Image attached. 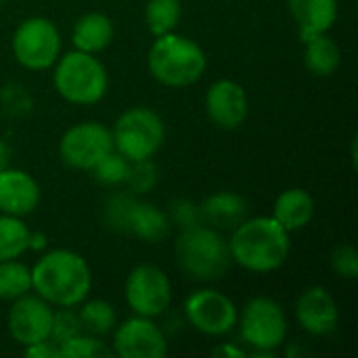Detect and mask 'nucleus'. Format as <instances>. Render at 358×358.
Here are the masks:
<instances>
[{
	"mask_svg": "<svg viewBox=\"0 0 358 358\" xmlns=\"http://www.w3.org/2000/svg\"><path fill=\"white\" fill-rule=\"evenodd\" d=\"M90 289L92 273L78 252L52 250L31 266V292L55 308L80 306Z\"/></svg>",
	"mask_w": 358,
	"mask_h": 358,
	"instance_id": "f257e3e1",
	"label": "nucleus"
},
{
	"mask_svg": "<svg viewBox=\"0 0 358 358\" xmlns=\"http://www.w3.org/2000/svg\"><path fill=\"white\" fill-rule=\"evenodd\" d=\"M229 250L233 264L250 273L266 275L287 262L292 241L289 233L273 216H258L245 218L231 231Z\"/></svg>",
	"mask_w": 358,
	"mask_h": 358,
	"instance_id": "f03ea898",
	"label": "nucleus"
},
{
	"mask_svg": "<svg viewBox=\"0 0 358 358\" xmlns=\"http://www.w3.org/2000/svg\"><path fill=\"white\" fill-rule=\"evenodd\" d=\"M174 256L180 273L199 283L220 281L233 266L229 239L208 224L180 231L174 243Z\"/></svg>",
	"mask_w": 358,
	"mask_h": 358,
	"instance_id": "7ed1b4c3",
	"label": "nucleus"
},
{
	"mask_svg": "<svg viewBox=\"0 0 358 358\" xmlns=\"http://www.w3.org/2000/svg\"><path fill=\"white\" fill-rule=\"evenodd\" d=\"M151 78L168 88H187L199 82L208 69L203 48L176 31L157 36L147 55Z\"/></svg>",
	"mask_w": 358,
	"mask_h": 358,
	"instance_id": "20e7f679",
	"label": "nucleus"
},
{
	"mask_svg": "<svg viewBox=\"0 0 358 358\" xmlns=\"http://www.w3.org/2000/svg\"><path fill=\"white\" fill-rule=\"evenodd\" d=\"M55 90L71 105H94L103 101L109 88L105 65L90 52L71 50L52 65Z\"/></svg>",
	"mask_w": 358,
	"mask_h": 358,
	"instance_id": "39448f33",
	"label": "nucleus"
},
{
	"mask_svg": "<svg viewBox=\"0 0 358 358\" xmlns=\"http://www.w3.org/2000/svg\"><path fill=\"white\" fill-rule=\"evenodd\" d=\"M113 147L128 162L153 159L166 141L164 120L149 107L126 109L111 128Z\"/></svg>",
	"mask_w": 358,
	"mask_h": 358,
	"instance_id": "423d86ee",
	"label": "nucleus"
},
{
	"mask_svg": "<svg viewBox=\"0 0 358 358\" xmlns=\"http://www.w3.org/2000/svg\"><path fill=\"white\" fill-rule=\"evenodd\" d=\"M241 340L254 348V355H273L279 346H283L289 323L283 306L266 296L252 298L239 319H237Z\"/></svg>",
	"mask_w": 358,
	"mask_h": 358,
	"instance_id": "0eeeda50",
	"label": "nucleus"
},
{
	"mask_svg": "<svg viewBox=\"0 0 358 358\" xmlns=\"http://www.w3.org/2000/svg\"><path fill=\"white\" fill-rule=\"evenodd\" d=\"M15 61L29 71L50 69L61 57V34L46 17H27L13 31Z\"/></svg>",
	"mask_w": 358,
	"mask_h": 358,
	"instance_id": "6e6552de",
	"label": "nucleus"
},
{
	"mask_svg": "<svg viewBox=\"0 0 358 358\" xmlns=\"http://www.w3.org/2000/svg\"><path fill=\"white\" fill-rule=\"evenodd\" d=\"M124 298L132 315L155 319L170 308L172 283L164 268L155 264L134 266L124 281Z\"/></svg>",
	"mask_w": 358,
	"mask_h": 358,
	"instance_id": "1a4fd4ad",
	"label": "nucleus"
},
{
	"mask_svg": "<svg viewBox=\"0 0 358 358\" xmlns=\"http://www.w3.org/2000/svg\"><path fill=\"white\" fill-rule=\"evenodd\" d=\"M111 151H115L111 128L94 120L73 124L59 141L61 162L73 170L92 172V168Z\"/></svg>",
	"mask_w": 358,
	"mask_h": 358,
	"instance_id": "9d476101",
	"label": "nucleus"
},
{
	"mask_svg": "<svg viewBox=\"0 0 358 358\" xmlns=\"http://www.w3.org/2000/svg\"><path fill=\"white\" fill-rule=\"evenodd\" d=\"M185 317L203 336L220 338L237 327L239 310L235 302L218 289H197L185 300Z\"/></svg>",
	"mask_w": 358,
	"mask_h": 358,
	"instance_id": "9b49d317",
	"label": "nucleus"
},
{
	"mask_svg": "<svg viewBox=\"0 0 358 358\" xmlns=\"http://www.w3.org/2000/svg\"><path fill=\"white\" fill-rule=\"evenodd\" d=\"M111 342L113 357L117 358H164L168 355V340L159 325L147 317H130L117 323Z\"/></svg>",
	"mask_w": 358,
	"mask_h": 358,
	"instance_id": "f8f14e48",
	"label": "nucleus"
},
{
	"mask_svg": "<svg viewBox=\"0 0 358 358\" xmlns=\"http://www.w3.org/2000/svg\"><path fill=\"white\" fill-rule=\"evenodd\" d=\"M55 306L42 300L38 294H25L13 300V306L6 317V327L10 338L19 346H31L44 340H50Z\"/></svg>",
	"mask_w": 358,
	"mask_h": 358,
	"instance_id": "ddd939ff",
	"label": "nucleus"
},
{
	"mask_svg": "<svg viewBox=\"0 0 358 358\" xmlns=\"http://www.w3.org/2000/svg\"><path fill=\"white\" fill-rule=\"evenodd\" d=\"M250 103L245 88L235 80H216L206 92V113L220 130H237L248 120Z\"/></svg>",
	"mask_w": 358,
	"mask_h": 358,
	"instance_id": "4468645a",
	"label": "nucleus"
},
{
	"mask_svg": "<svg viewBox=\"0 0 358 358\" xmlns=\"http://www.w3.org/2000/svg\"><path fill=\"white\" fill-rule=\"evenodd\" d=\"M296 319L300 327L317 338L329 336L338 329L340 310L334 296L323 285L306 287L296 300Z\"/></svg>",
	"mask_w": 358,
	"mask_h": 358,
	"instance_id": "2eb2a0df",
	"label": "nucleus"
},
{
	"mask_svg": "<svg viewBox=\"0 0 358 358\" xmlns=\"http://www.w3.org/2000/svg\"><path fill=\"white\" fill-rule=\"evenodd\" d=\"M40 206V185L36 178L17 168L0 172V214L25 218Z\"/></svg>",
	"mask_w": 358,
	"mask_h": 358,
	"instance_id": "dca6fc26",
	"label": "nucleus"
},
{
	"mask_svg": "<svg viewBox=\"0 0 358 358\" xmlns=\"http://www.w3.org/2000/svg\"><path fill=\"white\" fill-rule=\"evenodd\" d=\"M199 208H201L203 224L220 233H231L233 229H237L248 218V212H250L245 197L233 191L212 193L199 203Z\"/></svg>",
	"mask_w": 358,
	"mask_h": 358,
	"instance_id": "f3484780",
	"label": "nucleus"
},
{
	"mask_svg": "<svg viewBox=\"0 0 358 358\" xmlns=\"http://www.w3.org/2000/svg\"><path fill=\"white\" fill-rule=\"evenodd\" d=\"M287 8L302 42L317 34H327L338 19V0H287Z\"/></svg>",
	"mask_w": 358,
	"mask_h": 358,
	"instance_id": "a211bd4d",
	"label": "nucleus"
},
{
	"mask_svg": "<svg viewBox=\"0 0 358 358\" xmlns=\"http://www.w3.org/2000/svg\"><path fill=\"white\" fill-rule=\"evenodd\" d=\"M126 233L134 235L145 243H162L172 233V222L168 212H164L155 203L134 199L128 214Z\"/></svg>",
	"mask_w": 358,
	"mask_h": 358,
	"instance_id": "6ab92c4d",
	"label": "nucleus"
},
{
	"mask_svg": "<svg viewBox=\"0 0 358 358\" xmlns=\"http://www.w3.org/2000/svg\"><path fill=\"white\" fill-rule=\"evenodd\" d=\"M289 235L296 231L306 229L313 222L315 216V199L308 191L294 187L285 189L279 193V197L273 203V214H271Z\"/></svg>",
	"mask_w": 358,
	"mask_h": 358,
	"instance_id": "aec40b11",
	"label": "nucleus"
},
{
	"mask_svg": "<svg viewBox=\"0 0 358 358\" xmlns=\"http://www.w3.org/2000/svg\"><path fill=\"white\" fill-rule=\"evenodd\" d=\"M115 29L113 21L103 13H86L82 15L71 29V42L76 50L99 55L113 42Z\"/></svg>",
	"mask_w": 358,
	"mask_h": 358,
	"instance_id": "412c9836",
	"label": "nucleus"
},
{
	"mask_svg": "<svg viewBox=\"0 0 358 358\" xmlns=\"http://www.w3.org/2000/svg\"><path fill=\"white\" fill-rule=\"evenodd\" d=\"M304 44V65L317 78H329L342 63V50L329 34H317Z\"/></svg>",
	"mask_w": 358,
	"mask_h": 358,
	"instance_id": "4be33fe9",
	"label": "nucleus"
},
{
	"mask_svg": "<svg viewBox=\"0 0 358 358\" xmlns=\"http://www.w3.org/2000/svg\"><path fill=\"white\" fill-rule=\"evenodd\" d=\"M78 319H80L82 331L90 334V336H96V338H103V336L111 334L115 329V325H117L115 308L105 300H88L86 298L80 304Z\"/></svg>",
	"mask_w": 358,
	"mask_h": 358,
	"instance_id": "5701e85b",
	"label": "nucleus"
},
{
	"mask_svg": "<svg viewBox=\"0 0 358 358\" xmlns=\"http://www.w3.org/2000/svg\"><path fill=\"white\" fill-rule=\"evenodd\" d=\"M29 250V227L19 216L0 214V262L17 260Z\"/></svg>",
	"mask_w": 358,
	"mask_h": 358,
	"instance_id": "b1692460",
	"label": "nucleus"
},
{
	"mask_svg": "<svg viewBox=\"0 0 358 358\" xmlns=\"http://www.w3.org/2000/svg\"><path fill=\"white\" fill-rule=\"evenodd\" d=\"M182 17L180 0H149L145 4V23L151 36H164L176 31Z\"/></svg>",
	"mask_w": 358,
	"mask_h": 358,
	"instance_id": "393cba45",
	"label": "nucleus"
},
{
	"mask_svg": "<svg viewBox=\"0 0 358 358\" xmlns=\"http://www.w3.org/2000/svg\"><path fill=\"white\" fill-rule=\"evenodd\" d=\"M31 292V268L17 260L0 262V300L13 302Z\"/></svg>",
	"mask_w": 358,
	"mask_h": 358,
	"instance_id": "a878e982",
	"label": "nucleus"
},
{
	"mask_svg": "<svg viewBox=\"0 0 358 358\" xmlns=\"http://www.w3.org/2000/svg\"><path fill=\"white\" fill-rule=\"evenodd\" d=\"M59 357L61 358H111L113 350L96 336L90 334H78L63 344H59Z\"/></svg>",
	"mask_w": 358,
	"mask_h": 358,
	"instance_id": "bb28decb",
	"label": "nucleus"
},
{
	"mask_svg": "<svg viewBox=\"0 0 358 358\" xmlns=\"http://www.w3.org/2000/svg\"><path fill=\"white\" fill-rule=\"evenodd\" d=\"M94 178L101 182V185H107V187H117L122 182L128 180V172H130V162L117 153V151H111L107 157H103L94 168Z\"/></svg>",
	"mask_w": 358,
	"mask_h": 358,
	"instance_id": "cd10ccee",
	"label": "nucleus"
},
{
	"mask_svg": "<svg viewBox=\"0 0 358 358\" xmlns=\"http://www.w3.org/2000/svg\"><path fill=\"white\" fill-rule=\"evenodd\" d=\"M134 203V197L130 193H113L105 203V224L117 233H126V222L130 208Z\"/></svg>",
	"mask_w": 358,
	"mask_h": 358,
	"instance_id": "c85d7f7f",
	"label": "nucleus"
},
{
	"mask_svg": "<svg viewBox=\"0 0 358 358\" xmlns=\"http://www.w3.org/2000/svg\"><path fill=\"white\" fill-rule=\"evenodd\" d=\"M168 216H170L172 227H178L180 231L197 227V224H203L201 208H199V203H195L191 199H176V201H172L170 210H168Z\"/></svg>",
	"mask_w": 358,
	"mask_h": 358,
	"instance_id": "c756f323",
	"label": "nucleus"
},
{
	"mask_svg": "<svg viewBox=\"0 0 358 358\" xmlns=\"http://www.w3.org/2000/svg\"><path fill=\"white\" fill-rule=\"evenodd\" d=\"M82 334V325L78 319V313L73 308H57L52 317V329H50V340L59 346L65 340Z\"/></svg>",
	"mask_w": 358,
	"mask_h": 358,
	"instance_id": "7c9ffc66",
	"label": "nucleus"
},
{
	"mask_svg": "<svg viewBox=\"0 0 358 358\" xmlns=\"http://www.w3.org/2000/svg\"><path fill=\"white\" fill-rule=\"evenodd\" d=\"M331 268L338 277L355 281L358 277V252L352 245L340 243L334 248L331 256H329Z\"/></svg>",
	"mask_w": 358,
	"mask_h": 358,
	"instance_id": "2f4dec72",
	"label": "nucleus"
},
{
	"mask_svg": "<svg viewBox=\"0 0 358 358\" xmlns=\"http://www.w3.org/2000/svg\"><path fill=\"white\" fill-rule=\"evenodd\" d=\"M128 187L132 193H149L155 182H157V170L151 159L143 162H130V172H128Z\"/></svg>",
	"mask_w": 358,
	"mask_h": 358,
	"instance_id": "473e14b6",
	"label": "nucleus"
},
{
	"mask_svg": "<svg viewBox=\"0 0 358 358\" xmlns=\"http://www.w3.org/2000/svg\"><path fill=\"white\" fill-rule=\"evenodd\" d=\"M23 352L29 358H61L59 357V346L52 340H44V342L25 346Z\"/></svg>",
	"mask_w": 358,
	"mask_h": 358,
	"instance_id": "72a5a7b5",
	"label": "nucleus"
},
{
	"mask_svg": "<svg viewBox=\"0 0 358 358\" xmlns=\"http://www.w3.org/2000/svg\"><path fill=\"white\" fill-rule=\"evenodd\" d=\"M212 355L214 357H224V358H243L245 357V352L239 348V346H233V344H222V346H216L214 350H212Z\"/></svg>",
	"mask_w": 358,
	"mask_h": 358,
	"instance_id": "f704fd0d",
	"label": "nucleus"
},
{
	"mask_svg": "<svg viewBox=\"0 0 358 358\" xmlns=\"http://www.w3.org/2000/svg\"><path fill=\"white\" fill-rule=\"evenodd\" d=\"M46 248V235L29 231V250H44Z\"/></svg>",
	"mask_w": 358,
	"mask_h": 358,
	"instance_id": "c9c22d12",
	"label": "nucleus"
},
{
	"mask_svg": "<svg viewBox=\"0 0 358 358\" xmlns=\"http://www.w3.org/2000/svg\"><path fill=\"white\" fill-rule=\"evenodd\" d=\"M10 166V147L0 138V172Z\"/></svg>",
	"mask_w": 358,
	"mask_h": 358,
	"instance_id": "e433bc0d",
	"label": "nucleus"
},
{
	"mask_svg": "<svg viewBox=\"0 0 358 358\" xmlns=\"http://www.w3.org/2000/svg\"><path fill=\"white\" fill-rule=\"evenodd\" d=\"M0 4H2V0H0Z\"/></svg>",
	"mask_w": 358,
	"mask_h": 358,
	"instance_id": "4c0bfd02",
	"label": "nucleus"
}]
</instances>
